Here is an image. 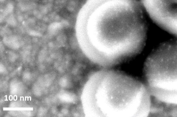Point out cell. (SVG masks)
<instances>
[{"mask_svg":"<svg viewBox=\"0 0 177 117\" xmlns=\"http://www.w3.org/2000/svg\"><path fill=\"white\" fill-rule=\"evenodd\" d=\"M81 48L99 69H110L140 54L147 27L136 0H89L81 16Z\"/></svg>","mask_w":177,"mask_h":117,"instance_id":"obj_1","label":"cell"},{"mask_svg":"<svg viewBox=\"0 0 177 117\" xmlns=\"http://www.w3.org/2000/svg\"><path fill=\"white\" fill-rule=\"evenodd\" d=\"M146 86L121 71L100 69L84 84L81 95L86 117H147L151 106Z\"/></svg>","mask_w":177,"mask_h":117,"instance_id":"obj_2","label":"cell"},{"mask_svg":"<svg viewBox=\"0 0 177 117\" xmlns=\"http://www.w3.org/2000/svg\"><path fill=\"white\" fill-rule=\"evenodd\" d=\"M143 72L151 96L162 102L177 105V38L161 44L152 51Z\"/></svg>","mask_w":177,"mask_h":117,"instance_id":"obj_3","label":"cell"},{"mask_svg":"<svg viewBox=\"0 0 177 117\" xmlns=\"http://www.w3.org/2000/svg\"><path fill=\"white\" fill-rule=\"evenodd\" d=\"M152 20L157 25L177 36V0H142Z\"/></svg>","mask_w":177,"mask_h":117,"instance_id":"obj_4","label":"cell"}]
</instances>
